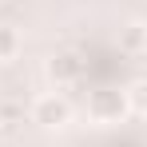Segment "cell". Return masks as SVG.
Returning <instances> with one entry per match:
<instances>
[{
	"instance_id": "1",
	"label": "cell",
	"mask_w": 147,
	"mask_h": 147,
	"mask_svg": "<svg viewBox=\"0 0 147 147\" xmlns=\"http://www.w3.org/2000/svg\"><path fill=\"white\" fill-rule=\"evenodd\" d=\"M28 115H32V123L56 131V127H68V123H72V103L64 96H56V92H48V96L32 99V111H28Z\"/></svg>"
},
{
	"instance_id": "2",
	"label": "cell",
	"mask_w": 147,
	"mask_h": 147,
	"mask_svg": "<svg viewBox=\"0 0 147 147\" xmlns=\"http://www.w3.org/2000/svg\"><path fill=\"white\" fill-rule=\"evenodd\" d=\"M88 115L96 123H119L127 115V96L119 88H99V92L88 96Z\"/></svg>"
},
{
	"instance_id": "3",
	"label": "cell",
	"mask_w": 147,
	"mask_h": 147,
	"mask_svg": "<svg viewBox=\"0 0 147 147\" xmlns=\"http://www.w3.org/2000/svg\"><path fill=\"white\" fill-rule=\"evenodd\" d=\"M44 76H48L56 88H68V84H76V80L84 76V60H80V52H56V56H48Z\"/></svg>"
},
{
	"instance_id": "4",
	"label": "cell",
	"mask_w": 147,
	"mask_h": 147,
	"mask_svg": "<svg viewBox=\"0 0 147 147\" xmlns=\"http://www.w3.org/2000/svg\"><path fill=\"white\" fill-rule=\"evenodd\" d=\"M123 96H127V111L147 115V76H143V80H131V84L123 88Z\"/></svg>"
},
{
	"instance_id": "5",
	"label": "cell",
	"mask_w": 147,
	"mask_h": 147,
	"mask_svg": "<svg viewBox=\"0 0 147 147\" xmlns=\"http://www.w3.org/2000/svg\"><path fill=\"white\" fill-rule=\"evenodd\" d=\"M143 44H147V24H123V32H119L123 52H143Z\"/></svg>"
},
{
	"instance_id": "6",
	"label": "cell",
	"mask_w": 147,
	"mask_h": 147,
	"mask_svg": "<svg viewBox=\"0 0 147 147\" xmlns=\"http://www.w3.org/2000/svg\"><path fill=\"white\" fill-rule=\"evenodd\" d=\"M20 52V36H16V28L0 24V60H12Z\"/></svg>"
},
{
	"instance_id": "7",
	"label": "cell",
	"mask_w": 147,
	"mask_h": 147,
	"mask_svg": "<svg viewBox=\"0 0 147 147\" xmlns=\"http://www.w3.org/2000/svg\"><path fill=\"white\" fill-rule=\"evenodd\" d=\"M20 115H24V107H20V103H8V99L0 103V127H4V123H12V119H20Z\"/></svg>"
},
{
	"instance_id": "8",
	"label": "cell",
	"mask_w": 147,
	"mask_h": 147,
	"mask_svg": "<svg viewBox=\"0 0 147 147\" xmlns=\"http://www.w3.org/2000/svg\"><path fill=\"white\" fill-rule=\"evenodd\" d=\"M0 147H4V127H0Z\"/></svg>"
},
{
	"instance_id": "9",
	"label": "cell",
	"mask_w": 147,
	"mask_h": 147,
	"mask_svg": "<svg viewBox=\"0 0 147 147\" xmlns=\"http://www.w3.org/2000/svg\"><path fill=\"white\" fill-rule=\"evenodd\" d=\"M143 52H147V44H143Z\"/></svg>"
}]
</instances>
